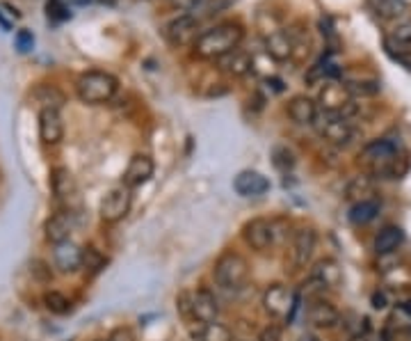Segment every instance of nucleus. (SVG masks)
I'll return each mask as SVG.
<instances>
[{
    "label": "nucleus",
    "instance_id": "f704fd0d",
    "mask_svg": "<svg viewBox=\"0 0 411 341\" xmlns=\"http://www.w3.org/2000/svg\"><path fill=\"white\" fill-rule=\"evenodd\" d=\"M14 42H16V49H18L21 53H27V51H32L34 37H32L30 30H18L16 37H14Z\"/></svg>",
    "mask_w": 411,
    "mask_h": 341
},
{
    "label": "nucleus",
    "instance_id": "a211bd4d",
    "mask_svg": "<svg viewBox=\"0 0 411 341\" xmlns=\"http://www.w3.org/2000/svg\"><path fill=\"white\" fill-rule=\"evenodd\" d=\"M51 188H53V195L55 200L60 204H66V207H71V202L75 200V195H78V188H75V181L71 172H68L66 167H55L53 174H51Z\"/></svg>",
    "mask_w": 411,
    "mask_h": 341
},
{
    "label": "nucleus",
    "instance_id": "4be33fe9",
    "mask_svg": "<svg viewBox=\"0 0 411 341\" xmlns=\"http://www.w3.org/2000/svg\"><path fill=\"white\" fill-rule=\"evenodd\" d=\"M265 53L277 62H286V60L292 58V42L288 37V32L284 30H272L270 35L265 37Z\"/></svg>",
    "mask_w": 411,
    "mask_h": 341
},
{
    "label": "nucleus",
    "instance_id": "2eb2a0df",
    "mask_svg": "<svg viewBox=\"0 0 411 341\" xmlns=\"http://www.w3.org/2000/svg\"><path fill=\"white\" fill-rule=\"evenodd\" d=\"M151 176H153V158L149 154H135L128 163L126 172H123V186L126 188L144 186Z\"/></svg>",
    "mask_w": 411,
    "mask_h": 341
},
{
    "label": "nucleus",
    "instance_id": "412c9836",
    "mask_svg": "<svg viewBox=\"0 0 411 341\" xmlns=\"http://www.w3.org/2000/svg\"><path fill=\"white\" fill-rule=\"evenodd\" d=\"M44 234H46V241L53 245L68 241V234H71V213H66V211L53 213L44 224Z\"/></svg>",
    "mask_w": 411,
    "mask_h": 341
},
{
    "label": "nucleus",
    "instance_id": "79ce46f5",
    "mask_svg": "<svg viewBox=\"0 0 411 341\" xmlns=\"http://www.w3.org/2000/svg\"><path fill=\"white\" fill-rule=\"evenodd\" d=\"M347 341H370V339H368V334H352Z\"/></svg>",
    "mask_w": 411,
    "mask_h": 341
},
{
    "label": "nucleus",
    "instance_id": "4468645a",
    "mask_svg": "<svg viewBox=\"0 0 411 341\" xmlns=\"http://www.w3.org/2000/svg\"><path fill=\"white\" fill-rule=\"evenodd\" d=\"M39 138L44 145H58L64 138V121L58 108H41L39 113Z\"/></svg>",
    "mask_w": 411,
    "mask_h": 341
},
{
    "label": "nucleus",
    "instance_id": "0eeeda50",
    "mask_svg": "<svg viewBox=\"0 0 411 341\" xmlns=\"http://www.w3.org/2000/svg\"><path fill=\"white\" fill-rule=\"evenodd\" d=\"M297 307V300H295V293L288 289L286 284H270L263 293V309L270 314L272 318L279 320H288L292 318V311Z\"/></svg>",
    "mask_w": 411,
    "mask_h": 341
},
{
    "label": "nucleus",
    "instance_id": "20e7f679",
    "mask_svg": "<svg viewBox=\"0 0 411 341\" xmlns=\"http://www.w3.org/2000/svg\"><path fill=\"white\" fill-rule=\"evenodd\" d=\"M340 282H342L340 266L334 259H320L311 268V272H308V277L304 279V293L311 300L322 298L327 291L338 289Z\"/></svg>",
    "mask_w": 411,
    "mask_h": 341
},
{
    "label": "nucleus",
    "instance_id": "72a5a7b5",
    "mask_svg": "<svg viewBox=\"0 0 411 341\" xmlns=\"http://www.w3.org/2000/svg\"><path fill=\"white\" fill-rule=\"evenodd\" d=\"M103 263H105V259H103V255L96 248H85L82 250V266H85L87 270H101Z\"/></svg>",
    "mask_w": 411,
    "mask_h": 341
},
{
    "label": "nucleus",
    "instance_id": "39448f33",
    "mask_svg": "<svg viewBox=\"0 0 411 341\" xmlns=\"http://www.w3.org/2000/svg\"><path fill=\"white\" fill-rule=\"evenodd\" d=\"M313 126L320 138L334 147H349L356 138L352 121L334 113H325V110L318 113V119H315Z\"/></svg>",
    "mask_w": 411,
    "mask_h": 341
},
{
    "label": "nucleus",
    "instance_id": "9b49d317",
    "mask_svg": "<svg viewBox=\"0 0 411 341\" xmlns=\"http://www.w3.org/2000/svg\"><path fill=\"white\" fill-rule=\"evenodd\" d=\"M242 238L251 250L265 252L274 243V224L270 220H265V217H253V220L245 222Z\"/></svg>",
    "mask_w": 411,
    "mask_h": 341
},
{
    "label": "nucleus",
    "instance_id": "c03bdc74",
    "mask_svg": "<svg viewBox=\"0 0 411 341\" xmlns=\"http://www.w3.org/2000/svg\"><path fill=\"white\" fill-rule=\"evenodd\" d=\"M71 3H75V5H87L89 0H71Z\"/></svg>",
    "mask_w": 411,
    "mask_h": 341
},
{
    "label": "nucleus",
    "instance_id": "9d476101",
    "mask_svg": "<svg viewBox=\"0 0 411 341\" xmlns=\"http://www.w3.org/2000/svg\"><path fill=\"white\" fill-rule=\"evenodd\" d=\"M315 243H318V234L311 227H301L292 234V243H290V263L292 270H299L311 261L313 252H315Z\"/></svg>",
    "mask_w": 411,
    "mask_h": 341
},
{
    "label": "nucleus",
    "instance_id": "f8f14e48",
    "mask_svg": "<svg viewBox=\"0 0 411 341\" xmlns=\"http://www.w3.org/2000/svg\"><path fill=\"white\" fill-rule=\"evenodd\" d=\"M306 323L315 327V330H332L340 323V311L325 298L311 300L306 309Z\"/></svg>",
    "mask_w": 411,
    "mask_h": 341
},
{
    "label": "nucleus",
    "instance_id": "c9c22d12",
    "mask_svg": "<svg viewBox=\"0 0 411 341\" xmlns=\"http://www.w3.org/2000/svg\"><path fill=\"white\" fill-rule=\"evenodd\" d=\"M171 3L183 12H197V10H203L210 0H171Z\"/></svg>",
    "mask_w": 411,
    "mask_h": 341
},
{
    "label": "nucleus",
    "instance_id": "b1692460",
    "mask_svg": "<svg viewBox=\"0 0 411 341\" xmlns=\"http://www.w3.org/2000/svg\"><path fill=\"white\" fill-rule=\"evenodd\" d=\"M402 241H404V231L400 227H395V224H388V227H384L375 236V252L377 255H393L402 245Z\"/></svg>",
    "mask_w": 411,
    "mask_h": 341
},
{
    "label": "nucleus",
    "instance_id": "7c9ffc66",
    "mask_svg": "<svg viewBox=\"0 0 411 341\" xmlns=\"http://www.w3.org/2000/svg\"><path fill=\"white\" fill-rule=\"evenodd\" d=\"M390 327L400 332H411V307L404 305V303H397L390 311V318H388Z\"/></svg>",
    "mask_w": 411,
    "mask_h": 341
},
{
    "label": "nucleus",
    "instance_id": "423d86ee",
    "mask_svg": "<svg viewBox=\"0 0 411 341\" xmlns=\"http://www.w3.org/2000/svg\"><path fill=\"white\" fill-rule=\"evenodd\" d=\"M318 104L325 113L340 115V117H345V119H352L356 110H359L352 99V94L347 92L345 83H338V80H327L325 87L320 90Z\"/></svg>",
    "mask_w": 411,
    "mask_h": 341
},
{
    "label": "nucleus",
    "instance_id": "7ed1b4c3",
    "mask_svg": "<svg viewBox=\"0 0 411 341\" xmlns=\"http://www.w3.org/2000/svg\"><path fill=\"white\" fill-rule=\"evenodd\" d=\"M75 90H78L80 101H85V104H108L119 90V80L108 71H87L78 78Z\"/></svg>",
    "mask_w": 411,
    "mask_h": 341
},
{
    "label": "nucleus",
    "instance_id": "a18cd8bd",
    "mask_svg": "<svg viewBox=\"0 0 411 341\" xmlns=\"http://www.w3.org/2000/svg\"><path fill=\"white\" fill-rule=\"evenodd\" d=\"M94 341H110V339H94Z\"/></svg>",
    "mask_w": 411,
    "mask_h": 341
},
{
    "label": "nucleus",
    "instance_id": "2f4dec72",
    "mask_svg": "<svg viewBox=\"0 0 411 341\" xmlns=\"http://www.w3.org/2000/svg\"><path fill=\"white\" fill-rule=\"evenodd\" d=\"M44 303H46V309L53 311V314H68L71 311V300L60 291H48L44 296Z\"/></svg>",
    "mask_w": 411,
    "mask_h": 341
},
{
    "label": "nucleus",
    "instance_id": "a878e982",
    "mask_svg": "<svg viewBox=\"0 0 411 341\" xmlns=\"http://www.w3.org/2000/svg\"><path fill=\"white\" fill-rule=\"evenodd\" d=\"M373 12L384 21H393L407 12V0H370Z\"/></svg>",
    "mask_w": 411,
    "mask_h": 341
},
{
    "label": "nucleus",
    "instance_id": "4c0bfd02",
    "mask_svg": "<svg viewBox=\"0 0 411 341\" xmlns=\"http://www.w3.org/2000/svg\"><path fill=\"white\" fill-rule=\"evenodd\" d=\"M30 272L34 277H39V279H51V268H48L44 261H32L30 263Z\"/></svg>",
    "mask_w": 411,
    "mask_h": 341
},
{
    "label": "nucleus",
    "instance_id": "6ab92c4d",
    "mask_svg": "<svg viewBox=\"0 0 411 341\" xmlns=\"http://www.w3.org/2000/svg\"><path fill=\"white\" fill-rule=\"evenodd\" d=\"M53 261L62 272H73L82 266V250L71 241L58 243L53 250Z\"/></svg>",
    "mask_w": 411,
    "mask_h": 341
},
{
    "label": "nucleus",
    "instance_id": "ddd939ff",
    "mask_svg": "<svg viewBox=\"0 0 411 341\" xmlns=\"http://www.w3.org/2000/svg\"><path fill=\"white\" fill-rule=\"evenodd\" d=\"M190 305H192V320L188 325L195 323H212L219 314L217 300L208 289H199L195 293H190Z\"/></svg>",
    "mask_w": 411,
    "mask_h": 341
},
{
    "label": "nucleus",
    "instance_id": "1a4fd4ad",
    "mask_svg": "<svg viewBox=\"0 0 411 341\" xmlns=\"http://www.w3.org/2000/svg\"><path fill=\"white\" fill-rule=\"evenodd\" d=\"M164 37L174 46H188L199 39V21L195 14H181L164 25Z\"/></svg>",
    "mask_w": 411,
    "mask_h": 341
},
{
    "label": "nucleus",
    "instance_id": "37998d69",
    "mask_svg": "<svg viewBox=\"0 0 411 341\" xmlns=\"http://www.w3.org/2000/svg\"><path fill=\"white\" fill-rule=\"evenodd\" d=\"M0 25H3V30H10V21L3 16V12H0Z\"/></svg>",
    "mask_w": 411,
    "mask_h": 341
},
{
    "label": "nucleus",
    "instance_id": "aec40b11",
    "mask_svg": "<svg viewBox=\"0 0 411 341\" xmlns=\"http://www.w3.org/2000/svg\"><path fill=\"white\" fill-rule=\"evenodd\" d=\"M288 117L299 126H313L315 119H318V106H315L313 99L299 94L288 104Z\"/></svg>",
    "mask_w": 411,
    "mask_h": 341
},
{
    "label": "nucleus",
    "instance_id": "bb28decb",
    "mask_svg": "<svg viewBox=\"0 0 411 341\" xmlns=\"http://www.w3.org/2000/svg\"><path fill=\"white\" fill-rule=\"evenodd\" d=\"M377 213H379V204L375 200H363V202H356L352 209H349V222L354 224H368L370 220H375Z\"/></svg>",
    "mask_w": 411,
    "mask_h": 341
},
{
    "label": "nucleus",
    "instance_id": "f257e3e1",
    "mask_svg": "<svg viewBox=\"0 0 411 341\" xmlns=\"http://www.w3.org/2000/svg\"><path fill=\"white\" fill-rule=\"evenodd\" d=\"M242 39H245L242 25L226 21V23H219L215 28L201 32L197 42L192 44V49H195V56L201 60H219V58H224L226 53L240 49Z\"/></svg>",
    "mask_w": 411,
    "mask_h": 341
},
{
    "label": "nucleus",
    "instance_id": "e433bc0d",
    "mask_svg": "<svg viewBox=\"0 0 411 341\" xmlns=\"http://www.w3.org/2000/svg\"><path fill=\"white\" fill-rule=\"evenodd\" d=\"M258 341H281V327L270 323L267 327H263L258 334Z\"/></svg>",
    "mask_w": 411,
    "mask_h": 341
},
{
    "label": "nucleus",
    "instance_id": "393cba45",
    "mask_svg": "<svg viewBox=\"0 0 411 341\" xmlns=\"http://www.w3.org/2000/svg\"><path fill=\"white\" fill-rule=\"evenodd\" d=\"M192 334L199 341H233V332L226 325L217 323V320H212V323H197Z\"/></svg>",
    "mask_w": 411,
    "mask_h": 341
},
{
    "label": "nucleus",
    "instance_id": "ea45409f",
    "mask_svg": "<svg viewBox=\"0 0 411 341\" xmlns=\"http://www.w3.org/2000/svg\"><path fill=\"white\" fill-rule=\"evenodd\" d=\"M370 303H373L375 309H386V307H388V298H386V293H384V291H375L373 298H370Z\"/></svg>",
    "mask_w": 411,
    "mask_h": 341
},
{
    "label": "nucleus",
    "instance_id": "f03ea898",
    "mask_svg": "<svg viewBox=\"0 0 411 341\" xmlns=\"http://www.w3.org/2000/svg\"><path fill=\"white\" fill-rule=\"evenodd\" d=\"M212 277L215 282L226 291H240L249 282V263L242 255L233 250H226L217 257L215 266H212Z\"/></svg>",
    "mask_w": 411,
    "mask_h": 341
},
{
    "label": "nucleus",
    "instance_id": "6e6552de",
    "mask_svg": "<svg viewBox=\"0 0 411 341\" xmlns=\"http://www.w3.org/2000/svg\"><path fill=\"white\" fill-rule=\"evenodd\" d=\"M130 204H133V195H130V188H126L123 183H121V186L112 188L101 200V209H99L101 220L108 222V224H114V222L123 220V217L128 215V211H130Z\"/></svg>",
    "mask_w": 411,
    "mask_h": 341
},
{
    "label": "nucleus",
    "instance_id": "f3484780",
    "mask_svg": "<svg viewBox=\"0 0 411 341\" xmlns=\"http://www.w3.org/2000/svg\"><path fill=\"white\" fill-rule=\"evenodd\" d=\"M384 49H386L388 56H393L395 60L407 62V56L411 53V23L397 25V28L384 39Z\"/></svg>",
    "mask_w": 411,
    "mask_h": 341
},
{
    "label": "nucleus",
    "instance_id": "cd10ccee",
    "mask_svg": "<svg viewBox=\"0 0 411 341\" xmlns=\"http://www.w3.org/2000/svg\"><path fill=\"white\" fill-rule=\"evenodd\" d=\"M373 188H375L373 176H370V174H359V176H354V179L347 183L345 197H347V200L363 202L370 193H373Z\"/></svg>",
    "mask_w": 411,
    "mask_h": 341
},
{
    "label": "nucleus",
    "instance_id": "dca6fc26",
    "mask_svg": "<svg viewBox=\"0 0 411 341\" xmlns=\"http://www.w3.org/2000/svg\"><path fill=\"white\" fill-rule=\"evenodd\" d=\"M233 188L242 197H260L270 190V181L256 169H242L236 179H233Z\"/></svg>",
    "mask_w": 411,
    "mask_h": 341
},
{
    "label": "nucleus",
    "instance_id": "5701e85b",
    "mask_svg": "<svg viewBox=\"0 0 411 341\" xmlns=\"http://www.w3.org/2000/svg\"><path fill=\"white\" fill-rule=\"evenodd\" d=\"M217 62H219V69L226 71L229 76H245V73H249V69L253 67V58L247 51L236 49V51L226 53L224 58H219Z\"/></svg>",
    "mask_w": 411,
    "mask_h": 341
},
{
    "label": "nucleus",
    "instance_id": "a19ab883",
    "mask_svg": "<svg viewBox=\"0 0 411 341\" xmlns=\"http://www.w3.org/2000/svg\"><path fill=\"white\" fill-rule=\"evenodd\" d=\"M299 341H322V339L318 337V334H313V332H304L299 337Z\"/></svg>",
    "mask_w": 411,
    "mask_h": 341
},
{
    "label": "nucleus",
    "instance_id": "58836bf2",
    "mask_svg": "<svg viewBox=\"0 0 411 341\" xmlns=\"http://www.w3.org/2000/svg\"><path fill=\"white\" fill-rule=\"evenodd\" d=\"M110 341H137V339L130 327H116V330L110 334Z\"/></svg>",
    "mask_w": 411,
    "mask_h": 341
},
{
    "label": "nucleus",
    "instance_id": "c85d7f7f",
    "mask_svg": "<svg viewBox=\"0 0 411 341\" xmlns=\"http://www.w3.org/2000/svg\"><path fill=\"white\" fill-rule=\"evenodd\" d=\"M288 37H290L292 42V58L301 60L311 53V37H308V32L301 28V25H292V28L288 30Z\"/></svg>",
    "mask_w": 411,
    "mask_h": 341
},
{
    "label": "nucleus",
    "instance_id": "c756f323",
    "mask_svg": "<svg viewBox=\"0 0 411 341\" xmlns=\"http://www.w3.org/2000/svg\"><path fill=\"white\" fill-rule=\"evenodd\" d=\"M345 87H347V92L352 94V99L375 97V94L382 90L379 80H375V78H368V80H347Z\"/></svg>",
    "mask_w": 411,
    "mask_h": 341
},
{
    "label": "nucleus",
    "instance_id": "473e14b6",
    "mask_svg": "<svg viewBox=\"0 0 411 341\" xmlns=\"http://www.w3.org/2000/svg\"><path fill=\"white\" fill-rule=\"evenodd\" d=\"M46 14L51 21H66V19H71V12L66 10V5L62 3V0H48L46 3Z\"/></svg>",
    "mask_w": 411,
    "mask_h": 341
}]
</instances>
